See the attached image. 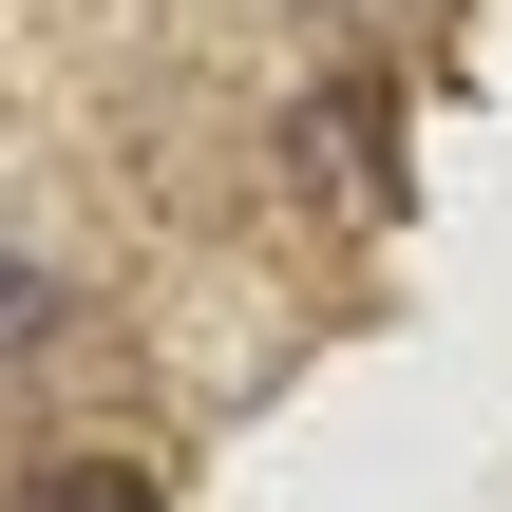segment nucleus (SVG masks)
<instances>
[{
    "label": "nucleus",
    "mask_w": 512,
    "mask_h": 512,
    "mask_svg": "<svg viewBox=\"0 0 512 512\" xmlns=\"http://www.w3.org/2000/svg\"><path fill=\"white\" fill-rule=\"evenodd\" d=\"M19 512H171V494H152L133 456H57V475H38V494H19Z\"/></svg>",
    "instance_id": "f257e3e1"
},
{
    "label": "nucleus",
    "mask_w": 512,
    "mask_h": 512,
    "mask_svg": "<svg viewBox=\"0 0 512 512\" xmlns=\"http://www.w3.org/2000/svg\"><path fill=\"white\" fill-rule=\"evenodd\" d=\"M38 323H57V285H38V266H19V247H0V361H19V342H38Z\"/></svg>",
    "instance_id": "f03ea898"
}]
</instances>
